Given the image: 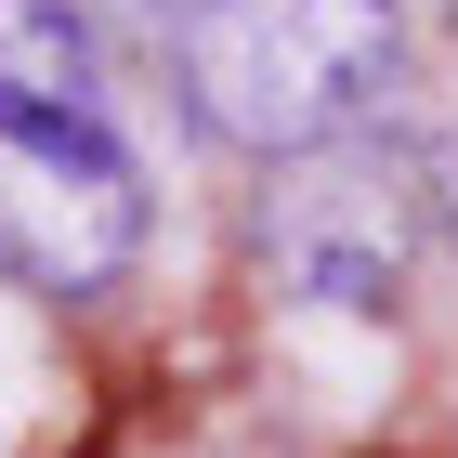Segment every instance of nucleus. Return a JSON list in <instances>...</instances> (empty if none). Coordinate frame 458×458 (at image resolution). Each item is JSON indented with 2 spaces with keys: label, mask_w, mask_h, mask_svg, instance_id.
<instances>
[{
  "label": "nucleus",
  "mask_w": 458,
  "mask_h": 458,
  "mask_svg": "<svg viewBox=\"0 0 458 458\" xmlns=\"http://www.w3.org/2000/svg\"><path fill=\"white\" fill-rule=\"evenodd\" d=\"M183 118L262 171L327 157L406 79V0H157Z\"/></svg>",
  "instance_id": "1"
},
{
  "label": "nucleus",
  "mask_w": 458,
  "mask_h": 458,
  "mask_svg": "<svg viewBox=\"0 0 458 458\" xmlns=\"http://www.w3.org/2000/svg\"><path fill=\"white\" fill-rule=\"evenodd\" d=\"M432 236V171H406L393 144H327V157H288L262 183V223H249V262L276 276V301L301 315H393L406 276H420Z\"/></svg>",
  "instance_id": "2"
},
{
  "label": "nucleus",
  "mask_w": 458,
  "mask_h": 458,
  "mask_svg": "<svg viewBox=\"0 0 458 458\" xmlns=\"http://www.w3.org/2000/svg\"><path fill=\"white\" fill-rule=\"evenodd\" d=\"M144 249V157L118 118H0V276L39 301H92Z\"/></svg>",
  "instance_id": "3"
},
{
  "label": "nucleus",
  "mask_w": 458,
  "mask_h": 458,
  "mask_svg": "<svg viewBox=\"0 0 458 458\" xmlns=\"http://www.w3.org/2000/svg\"><path fill=\"white\" fill-rule=\"evenodd\" d=\"M0 118H106V39L79 0H0Z\"/></svg>",
  "instance_id": "4"
},
{
  "label": "nucleus",
  "mask_w": 458,
  "mask_h": 458,
  "mask_svg": "<svg viewBox=\"0 0 458 458\" xmlns=\"http://www.w3.org/2000/svg\"><path fill=\"white\" fill-rule=\"evenodd\" d=\"M432 223L458 236V131H445V157H432Z\"/></svg>",
  "instance_id": "5"
}]
</instances>
